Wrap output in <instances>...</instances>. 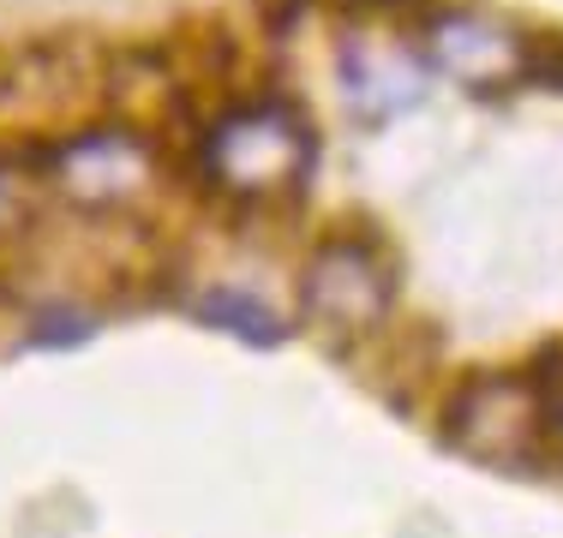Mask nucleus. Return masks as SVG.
Instances as JSON below:
<instances>
[{
	"label": "nucleus",
	"instance_id": "6",
	"mask_svg": "<svg viewBox=\"0 0 563 538\" xmlns=\"http://www.w3.org/2000/svg\"><path fill=\"white\" fill-rule=\"evenodd\" d=\"M342 85H347V108H354L360 120H390L401 108L420 102V66L401 48L347 43L342 48Z\"/></svg>",
	"mask_w": 563,
	"mask_h": 538
},
{
	"label": "nucleus",
	"instance_id": "3",
	"mask_svg": "<svg viewBox=\"0 0 563 538\" xmlns=\"http://www.w3.org/2000/svg\"><path fill=\"white\" fill-rule=\"evenodd\" d=\"M558 437V401L528 371H474L444 401V442L479 467H540Z\"/></svg>",
	"mask_w": 563,
	"mask_h": 538
},
{
	"label": "nucleus",
	"instance_id": "7",
	"mask_svg": "<svg viewBox=\"0 0 563 538\" xmlns=\"http://www.w3.org/2000/svg\"><path fill=\"white\" fill-rule=\"evenodd\" d=\"M198 317L210 323V329H228L234 341H246V347H282L288 341V323H282L264 300H252V293H240V288H210L205 300H198Z\"/></svg>",
	"mask_w": 563,
	"mask_h": 538
},
{
	"label": "nucleus",
	"instance_id": "4",
	"mask_svg": "<svg viewBox=\"0 0 563 538\" xmlns=\"http://www.w3.org/2000/svg\"><path fill=\"white\" fill-rule=\"evenodd\" d=\"M401 269L378 234L366 227H336L312 246V258L300 269V317L306 329H318L324 341H366L378 335L396 312Z\"/></svg>",
	"mask_w": 563,
	"mask_h": 538
},
{
	"label": "nucleus",
	"instance_id": "8",
	"mask_svg": "<svg viewBox=\"0 0 563 538\" xmlns=\"http://www.w3.org/2000/svg\"><path fill=\"white\" fill-rule=\"evenodd\" d=\"M528 85H552L563 90V36H552V43H533V72H528Z\"/></svg>",
	"mask_w": 563,
	"mask_h": 538
},
{
	"label": "nucleus",
	"instance_id": "5",
	"mask_svg": "<svg viewBox=\"0 0 563 538\" xmlns=\"http://www.w3.org/2000/svg\"><path fill=\"white\" fill-rule=\"evenodd\" d=\"M533 43L521 24L498 19V12L479 7H432L420 19V54L432 72H444L450 85L474 90V97H492V90L528 85L533 72Z\"/></svg>",
	"mask_w": 563,
	"mask_h": 538
},
{
	"label": "nucleus",
	"instance_id": "1",
	"mask_svg": "<svg viewBox=\"0 0 563 538\" xmlns=\"http://www.w3.org/2000/svg\"><path fill=\"white\" fill-rule=\"evenodd\" d=\"M192 161H198V180L217 198L246 210H271V204H294L306 192L318 138L300 102H288L282 90H264V97H240L217 120H205L192 138Z\"/></svg>",
	"mask_w": 563,
	"mask_h": 538
},
{
	"label": "nucleus",
	"instance_id": "9",
	"mask_svg": "<svg viewBox=\"0 0 563 538\" xmlns=\"http://www.w3.org/2000/svg\"><path fill=\"white\" fill-rule=\"evenodd\" d=\"M19 192H12V161H0V239L12 234V222H19Z\"/></svg>",
	"mask_w": 563,
	"mask_h": 538
},
{
	"label": "nucleus",
	"instance_id": "2",
	"mask_svg": "<svg viewBox=\"0 0 563 538\" xmlns=\"http://www.w3.org/2000/svg\"><path fill=\"white\" fill-rule=\"evenodd\" d=\"M12 168L43 173L66 204L85 210V215H139L163 192V150L132 120L78 126L66 138H43L24 156H12Z\"/></svg>",
	"mask_w": 563,
	"mask_h": 538
},
{
	"label": "nucleus",
	"instance_id": "10",
	"mask_svg": "<svg viewBox=\"0 0 563 538\" xmlns=\"http://www.w3.org/2000/svg\"><path fill=\"white\" fill-rule=\"evenodd\" d=\"M558 442H563V419H558Z\"/></svg>",
	"mask_w": 563,
	"mask_h": 538
}]
</instances>
